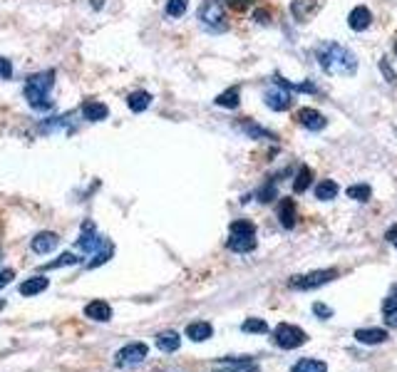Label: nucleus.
I'll list each match as a JSON object with an SVG mask.
<instances>
[{"mask_svg": "<svg viewBox=\"0 0 397 372\" xmlns=\"http://www.w3.org/2000/svg\"><path fill=\"white\" fill-rule=\"evenodd\" d=\"M315 55H318L320 70L330 77H353L358 72L355 53L340 42H323V45H318Z\"/></svg>", "mask_w": 397, "mask_h": 372, "instance_id": "f257e3e1", "label": "nucleus"}, {"mask_svg": "<svg viewBox=\"0 0 397 372\" xmlns=\"http://www.w3.org/2000/svg\"><path fill=\"white\" fill-rule=\"evenodd\" d=\"M53 87H55V70L35 72L25 80L23 95L28 100V105L37 112H48L53 109Z\"/></svg>", "mask_w": 397, "mask_h": 372, "instance_id": "f03ea898", "label": "nucleus"}, {"mask_svg": "<svg viewBox=\"0 0 397 372\" xmlns=\"http://www.w3.org/2000/svg\"><path fill=\"white\" fill-rule=\"evenodd\" d=\"M196 20L202 23L204 30H209L213 35H221V33H226V30L231 28L229 18H226L224 0H204L202 6H199V12H196Z\"/></svg>", "mask_w": 397, "mask_h": 372, "instance_id": "7ed1b4c3", "label": "nucleus"}, {"mask_svg": "<svg viewBox=\"0 0 397 372\" xmlns=\"http://www.w3.org/2000/svg\"><path fill=\"white\" fill-rule=\"evenodd\" d=\"M226 246L236 254H251L256 248V226L251 221H233L229 229V243Z\"/></svg>", "mask_w": 397, "mask_h": 372, "instance_id": "20e7f679", "label": "nucleus"}, {"mask_svg": "<svg viewBox=\"0 0 397 372\" xmlns=\"http://www.w3.org/2000/svg\"><path fill=\"white\" fill-rule=\"evenodd\" d=\"M263 102H266V107L273 109V112H285V109L293 107V92L281 82L279 75H273L266 92H263Z\"/></svg>", "mask_w": 397, "mask_h": 372, "instance_id": "39448f33", "label": "nucleus"}, {"mask_svg": "<svg viewBox=\"0 0 397 372\" xmlns=\"http://www.w3.org/2000/svg\"><path fill=\"white\" fill-rule=\"evenodd\" d=\"M306 340H308V335H306L298 325H291V323H281L279 328H276V333H273V343L283 350L301 348Z\"/></svg>", "mask_w": 397, "mask_h": 372, "instance_id": "423d86ee", "label": "nucleus"}, {"mask_svg": "<svg viewBox=\"0 0 397 372\" xmlns=\"http://www.w3.org/2000/svg\"><path fill=\"white\" fill-rule=\"evenodd\" d=\"M335 278H338V271H335V268H330V271H313V273H308V276H293L291 281H288V285L296 290H313V288H320V285L330 283Z\"/></svg>", "mask_w": 397, "mask_h": 372, "instance_id": "0eeeda50", "label": "nucleus"}, {"mask_svg": "<svg viewBox=\"0 0 397 372\" xmlns=\"http://www.w3.org/2000/svg\"><path fill=\"white\" fill-rule=\"evenodd\" d=\"M147 353H149V348L144 343H130V345H125V348L119 350L117 355H114V362H117L119 367L139 365V362H144Z\"/></svg>", "mask_w": 397, "mask_h": 372, "instance_id": "6e6552de", "label": "nucleus"}, {"mask_svg": "<svg viewBox=\"0 0 397 372\" xmlns=\"http://www.w3.org/2000/svg\"><path fill=\"white\" fill-rule=\"evenodd\" d=\"M293 119L301 124L303 130H308V132H320V130H326L328 127L326 114L318 112V109H313V107H301Z\"/></svg>", "mask_w": 397, "mask_h": 372, "instance_id": "1a4fd4ad", "label": "nucleus"}, {"mask_svg": "<svg viewBox=\"0 0 397 372\" xmlns=\"http://www.w3.org/2000/svg\"><path fill=\"white\" fill-rule=\"evenodd\" d=\"M105 243H107V238L100 236V233L95 231V226L87 221V224L82 226V233H80V238H78V243H75V246H78L82 254H97Z\"/></svg>", "mask_w": 397, "mask_h": 372, "instance_id": "9d476101", "label": "nucleus"}, {"mask_svg": "<svg viewBox=\"0 0 397 372\" xmlns=\"http://www.w3.org/2000/svg\"><path fill=\"white\" fill-rule=\"evenodd\" d=\"M323 0H293L291 3V15L296 18V23H308L315 12L320 10Z\"/></svg>", "mask_w": 397, "mask_h": 372, "instance_id": "9b49d317", "label": "nucleus"}, {"mask_svg": "<svg viewBox=\"0 0 397 372\" xmlns=\"http://www.w3.org/2000/svg\"><path fill=\"white\" fill-rule=\"evenodd\" d=\"M348 25H350V30H355V33L368 30L370 25H373V12H370V8H365V6L353 8L348 15Z\"/></svg>", "mask_w": 397, "mask_h": 372, "instance_id": "f8f14e48", "label": "nucleus"}, {"mask_svg": "<svg viewBox=\"0 0 397 372\" xmlns=\"http://www.w3.org/2000/svg\"><path fill=\"white\" fill-rule=\"evenodd\" d=\"M216 372H261L258 365L251 362V357H226V360L216 362Z\"/></svg>", "mask_w": 397, "mask_h": 372, "instance_id": "ddd939ff", "label": "nucleus"}, {"mask_svg": "<svg viewBox=\"0 0 397 372\" xmlns=\"http://www.w3.org/2000/svg\"><path fill=\"white\" fill-rule=\"evenodd\" d=\"M85 318L95 320V323H107V320H112V308L105 301H92L85 305Z\"/></svg>", "mask_w": 397, "mask_h": 372, "instance_id": "4468645a", "label": "nucleus"}, {"mask_svg": "<svg viewBox=\"0 0 397 372\" xmlns=\"http://www.w3.org/2000/svg\"><path fill=\"white\" fill-rule=\"evenodd\" d=\"M80 114H82V119H87V122H102V119H107L109 109H107V105H102V102L87 100L80 107Z\"/></svg>", "mask_w": 397, "mask_h": 372, "instance_id": "2eb2a0df", "label": "nucleus"}, {"mask_svg": "<svg viewBox=\"0 0 397 372\" xmlns=\"http://www.w3.org/2000/svg\"><path fill=\"white\" fill-rule=\"evenodd\" d=\"M296 219H298V211H296V201L288 199V196H283V201H281L279 206V221L283 229H293L296 226Z\"/></svg>", "mask_w": 397, "mask_h": 372, "instance_id": "dca6fc26", "label": "nucleus"}, {"mask_svg": "<svg viewBox=\"0 0 397 372\" xmlns=\"http://www.w3.org/2000/svg\"><path fill=\"white\" fill-rule=\"evenodd\" d=\"M33 251L35 254H50V251H55L58 248V233H53V231H42V233H37L35 238H33Z\"/></svg>", "mask_w": 397, "mask_h": 372, "instance_id": "f3484780", "label": "nucleus"}, {"mask_svg": "<svg viewBox=\"0 0 397 372\" xmlns=\"http://www.w3.org/2000/svg\"><path fill=\"white\" fill-rule=\"evenodd\" d=\"M48 285H50V281L45 276H33L20 283V296H25V298L40 296L42 290H48Z\"/></svg>", "mask_w": 397, "mask_h": 372, "instance_id": "a211bd4d", "label": "nucleus"}, {"mask_svg": "<svg viewBox=\"0 0 397 372\" xmlns=\"http://www.w3.org/2000/svg\"><path fill=\"white\" fill-rule=\"evenodd\" d=\"M355 340L362 345H380L387 340V333L382 328H362V330H355Z\"/></svg>", "mask_w": 397, "mask_h": 372, "instance_id": "6ab92c4d", "label": "nucleus"}, {"mask_svg": "<svg viewBox=\"0 0 397 372\" xmlns=\"http://www.w3.org/2000/svg\"><path fill=\"white\" fill-rule=\"evenodd\" d=\"M213 102H216V107H224V109H236V107L241 105V87L233 85V87L224 89Z\"/></svg>", "mask_w": 397, "mask_h": 372, "instance_id": "aec40b11", "label": "nucleus"}, {"mask_svg": "<svg viewBox=\"0 0 397 372\" xmlns=\"http://www.w3.org/2000/svg\"><path fill=\"white\" fill-rule=\"evenodd\" d=\"M238 127H241V130L246 132L251 139H258V142H261V139H271V142H276V139H279V136L273 134V132L263 130L261 124L251 122V119H243V122H238Z\"/></svg>", "mask_w": 397, "mask_h": 372, "instance_id": "412c9836", "label": "nucleus"}, {"mask_svg": "<svg viewBox=\"0 0 397 372\" xmlns=\"http://www.w3.org/2000/svg\"><path fill=\"white\" fill-rule=\"evenodd\" d=\"M179 345H182V337H179V333L174 330H164L157 335V348L161 350V353H177Z\"/></svg>", "mask_w": 397, "mask_h": 372, "instance_id": "4be33fe9", "label": "nucleus"}, {"mask_svg": "<svg viewBox=\"0 0 397 372\" xmlns=\"http://www.w3.org/2000/svg\"><path fill=\"white\" fill-rule=\"evenodd\" d=\"M149 105H152V95H149V92H144V89H136V92H132V95L127 97V107H130L134 114L149 109Z\"/></svg>", "mask_w": 397, "mask_h": 372, "instance_id": "5701e85b", "label": "nucleus"}, {"mask_svg": "<svg viewBox=\"0 0 397 372\" xmlns=\"http://www.w3.org/2000/svg\"><path fill=\"white\" fill-rule=\"evenodd\" d=\"M211 335H213V328L209 323H204V320L191 323L189 328H186V337L194 340V343H204V340H209Z\"/></svg>", "mask_w": 397, "mask_h": 372, "instance_id": "b1692460", "label": "nucleus"}, {"mask_svg": "<svg viewBox=\"0 0 397 372\" xmlns=\"http://www.w3.org/2000/svg\"><path fill=\"white\" fill-rule=\"evenodd\" d=\"M382 315H385V323L390 328H397V285H392L390 296L382 303Z\"/></svg>", "mask_w": 397, "mask_h": 372, "instance_id": "393cba45", "label": "nucleus"}, {"mask_svg": "<svg viewBox=\"0 0 397 372\" xmlns=\"http://www.w3.org/2000/svg\"><path fill=\"white\" fill-rule=\"evenodd\" d=\"M338 194H340V186L333 181V179H323V181L315 186V199L320 201H333Z\"/></svg>", "mask_w": 397, "mask_h": 372, "instance_id": "a878e982", "label": "nucleus"}, {"mask_svg": "<svg viewBox=\"0 0 397 372\" xmlns=\"http://www.w3.org/2000/svg\"><path fill=\"white\" fill-rule=\"evenodd\" d=\"M310 181H313V169H310V166H301L298 174H296V179H293V191H296V194L308 191Z\"/></svg>", "mask_w": 397, "mask_h": 372, "instance_id": "bb28decb", "label": "nucleus"}, {"mask_svg": "<svg viewBox=\"0 0 397 372\" xmlns=\"http://www.w3.org/2000/svg\"><path fill=\"white\" fill-rule=\"evenodd\" d=\"M345 194H348V199L365 204V201H370V196H373V189H370L368 184H353V186H348Z\"/></svg>", "mask_w": 397, "mask_h": 372, "instance_id": "cd10ccee", "label": "nucleus"}, {"mask_svg": "<svg viewBox=\"0 0 397 372\" xmlns=\"http://www.w3.org/2000/svg\"><path fill=\"white\" fill-rule=\"evenodd\" d=\"M291 372H328L326 362L320 360H298L296 365L291 367Z\"/></svg>", "mask_w": 397, "mask_h": 372, "instance_id": "c85d7f7f", "label": "nucleus"}, {"mask_svg": "<svg viewBox=\"0 0 397 372\" xmlns=\"http://www.w3.org/2000/svg\"><path fill=\"white\" fill-rule=\"evenodd\" d=\"M112 254H114V246H112L109 241H107L105 246H102L100 251L95 254V258H92V260L87 263V268H97V266H102V263H107V260L112 258Z\"/></svg>", "mask_w": 397, "mask_h": 372, "instance_id": "c756f323", "label": "nucleus"}, {"mask_svg": "<svg viewBox=\"0 0 397 372\" xmlns=\"http://www.w3.org/2000/svg\"><path fill=\"white\" fill-rule=\"evenodd\" d=\"M186 8H189V0H166V15L169 18H182L186 12Z\"/></svg>", "mask_w": 397, "mask_h": 372, "instance_id": "7c9ffc66", "label": "nucleus"}, {"mask_svg": "<svg viewBox=\"0 0 397 372\" xmlns=\"http://www.w3.org/2000/svg\"><path fill=\"white\" fill-rule=\"evenodd\" d=\"M80 258L75 254H62L58 260H53V263H48L45 266V271H53V268H65V266H78Z\"/></svg>", "mask_w": 397, "mask_h": 372, "instance_id": "2f4dec72", "label": "nucleus"}, {"mask_svg": "<svg viewBox=\"0 0 397 372\" xmlns=\"http://www.w3.org/2000/svg\"><path fill=\"white\" fill-rule=\"evenodd\" d=\"M241 328H243V333H261L263 335V333L268 330V323L263 318H249Z\"/></svg>", "mask_w": 397, "mask_h": 372, "instance_id": "473e14b6", "label": "nucleus"}, {"mask_svg": "<svg viewBox=\"0 0 397 372\" xmlns=\"http://www.w3.org/2000/svg\"><path fill=\"white\" fill-rule=\"evenodd\" d=\"M273 199H279V189H276V181H268L261 191H258V201L261 204H271Z\"/></svg>", "mask_w": 397, "mask_h": 372, "instance_id": "72a5a7b5", "label": "nucleus"}, {"mask_svg": "<svg viewBox=\"0 0 397 372\" xmlns=\"http://www.w3.org/2000/svg\"><path fill=\"white\" fill-rule=\"evenodd\" d=\"M378 67H380V72L385 75V80H387V82H390V85H397V72L392 70V67H390V62H387L385 57L380 60V62H378Z\"/></svg>", "mask_w": 397, "mask_h": 372, "instance_id": "f704fd0d", "label": "nucleus"}, {"mask_svg": "<svg viewBox=\"0 0 397 372\" xmlns=\"http://www.w3.org/2000/svg\"><path fill=\"white\" fill-rule=\"evenodd\" d=\"M254 3H256V0H226V6L231 8V10H236V12L251 10V8H254Z\"/></svg>", "mask_w": 397, "mask_h": 372, "instance_id": "c9c22d12", "label": "nucleus"}, {"mask_svg": "<svg viewBox=\"0 0 397 372\" xmlns=\"http://www.w3.org/2000/svg\"><path fill=\"white\" fill-rule=\"evenodd\" d=\"M12 77V62L8 57H0V80H10Z\"/></svg>", "mask_w": 397, "mask_h": 372, "instance_id": "e433bc0d", "label": "nucleus"}, {"mask_svg": "<svg viewBox=\"0 0 397 372\" xmlns=\"http://www.w3.org/2000/svg\"><path fill=\"white\" fill-rule=\"evenodd\" d=\"M254 20L258 25H268V23H271V10H266V8H258V10L254 12Z\"/></svg>", "mask_w": 397, "mask_h": 372, "instance_id": "4c0bfd02", "label": "nucleus"}, {"mask_svg": "<svg viewBox=\"0 0 397 372\" xmlns=\"http://www.w3.org/2000/svg\"><path fill=\"white\" fill-rule=\"evenodd\" d=\"M313 313H315V315H320V318H330L333 310H330V308H328V305H323V303H315V305H313Z\"/></svg>", "mask_w": 397, "mask_h": 372, "instance_id": "58836bf2", "label": "nucleus"}, {"mask_svg": "<svg viewBox=\"0 0 397 372\" xmlns=\"http://www.w3.org/2000/svg\"><path fill=\"white\" fill-rule=\"evenodd\" d=\"M12 278H15V273H12L10 268H3V271H0V288H6Z\"/></svg>", "mask_w": 397, "mask_h": 372, "instance_id": "ea45409f", "label": "nucleus"}, {"mask_svg": "<svg viewBox=\"0 0 397 372\" xmlns=\"http://www.w3.org/2000/svg\"><path fill=\"white\" fill-rule=\"evenodd\" d=\"M105 6V0H92V8H102Z\"/></svg>", "mask_w": 397, "mask_h": 372, "instance_id": "a19ab883", "label": "nucleus"}, {"mask_svg": "<svg viewBox=\"0 0 397 372\" xmlns=\"http://www.w3.org/2000/svg\"><path fill=\"white\" fill-rule=\"evenodd\" d=\"M390 241H395V246H397V231H390Z\"/></svg>", "mask_w": 397, "mask_h": 372, "instance_id": "79ce46f5", "label": "nucleus"}, {"mask_svg": "<svg viewBox=\"0 0 397 372\" xmlns=\"http://www.w3.org/2000/svg\"><path fill=\"white\" fill-rule=\"evenodd\" d=\"M395 55H397V40H395Z\"/></svg>", "mask_w": 397, "mask_h": 372, "instance_id": "37998d69", "label": "nucleus"}]
</instances>
